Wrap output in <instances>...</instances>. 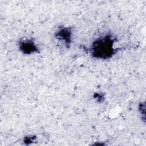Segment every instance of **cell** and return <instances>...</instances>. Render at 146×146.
Here are the masks:
<instances>
[{
    "mask_svg": "<svg viewBox=\"0 0 146 146\" xmlns=\"http://www.w3.org/2000/svg\"><path fill=\"white\" fill-rule=\"evenodd\" d=\"M115 39L110 34L99 37L95 39L90 48V52L94 58L107 59L117 51L114 48Z\"/></svg>",
    "mask_w": 146,
    "mask_h": 146,
    "instance_id": "obj_1",
    "label": "cell"
},
{
    "mask_svg": "<svg viewBox=\"0 0 146 146\" xmlns=\"http://www.w3.org/2000/svg\"><path fill=\"white\" fill-rule=\"evenodd\" d=\"M71 29L68 27L60 28L55 33V37L56 39L63 42L67 47L70 46L71 42Z\"/></svg>",
    "mask_w": 146,
    "mask_h": 146,
    "instance_id": "obj_3",
    "label": "cell"
},
{
    "mask_svg": "<svg viewBox=\"0 0 146 146\" xmlns=\"http://www.w3.org/2000/svg\"><path fill=\"white\" fill-rule=\"evenodd\" d=\"M19 50L24 54L30 55L38 51L37 46L32 39H22L19 42Z\"/></svg>",
    "mask_w": 146,
    "mask_h": 146,
    "instance_id": "obj_2",
    "label": "cell"
}]
</instances>
